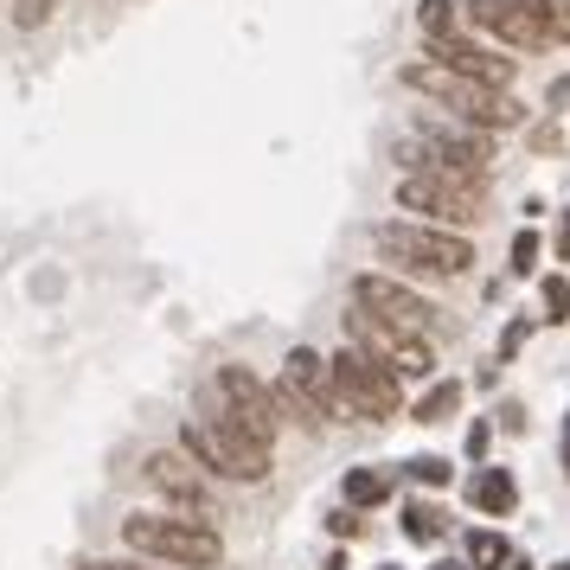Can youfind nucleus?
Listing matches in <instances>:
<instances>
[{
  "mask_svg": "<svg viewBox=\"0 0 570 570\" xmlns=\"http://www.w3.org/2000/svg\"><path fill=\"white\" fill-rule=\"evenodd\" d=\"M416 32H423L430 46L455 39V32H462V0H423V7H416Z\"/></svg>",
  "mask_w": 570,
  "mask_h": 570,
  "instance_id": "obj_17",
  "label": "nucleus"
},
{
  "mask_svg": "<svg viewBox=\"0 0 570 570\" xmlns=\"http://www.w3.org/2000/svg\"><path fill=\"white\" fill-rule=\"evenodd\" d=\"M321 570H353V564H346V551H334V558H327Z\"/></svg>",
  "mask_w": 570,
  "mask_h": 570,
  "instance_id": "obj_30",
  "label": "nucleus"
},
{
  "mask_svg": "<svg viewBox=\"0 0 570 570\" xmlns=\"http://www.w3.org/2000/svg\"><path fill=\"white\" fill-rule=\"evenodd\" d=\"M276 411L283 423H302V430H327L340 411V391H334V372L314 346H295L283 360V385H276Z\"/></svg>",
  "mask_w": 570,
  "mask_h": 570,
  "instance_id": "obj_8",
  "label": "nucleus"
},
{
  "mask_svg": "<svg viewBox=\"0 0 570 570\" xmlns=\"http://www.w3.org/2000/svg\"><path fill=\"white\" fill-rule=\"evenodd\" d=\"M122 544L148 564H174V570H218L225 564V539L218 525L186 513H129L122 519Z\"/></svg>",
  "mask_w": 570,
  "mask_h": 570,
  "instance_id": "obj_2",
  "label": "nucleus"
},
{
  "mask_svg": "<svg viewBox=\"0 0 570 570\" xmlns=\"http://www.w3.org/2000/svg\"><path fill=\"white\" fill-rule=\"evenodd\" d=\"M78 570H141V564H122V558H83Z\"/></svg>",
  "mask_w": 570,
  "mask_h": 570,
  "instance_id": "obj_29",
  "label": "nucleus"
},
{
  "mask_svg": "<svg viewBox=\"0 0 570 570\" xmlns=\"http://www.w3.org/2000/svg\"><path fill=\"white\" fill-rule=\"evenodd\" d=\"M180 455L193 468L218 474V481H244V488L269 481V468H276L263 442L237 436L232 423H218V416H186V423H180Z\"/></svg>",
  "mask_w": 570,
  "mask_h": 570,
  "instance_id": "obj_5",
  "label": "nucleus"
},
{
  "mask_svg": "<svg viewBox=\"0 0 570 570\" xmlns=\"http://www.w3.org/2000/svg\"><path fill=\"white\" fill-rule=\"evenodd\" d=\"M507 570H532V564H519V558H513V564H507Z\"/></svg>",
  "mask_w": 570,
  "mask_h": 570,
  "instance_id": "obj_34",
  "label": "nucleus"
},
{
  "mask_svg": "<svg viewBox=\"0 0 570 570\" xmlns=\"http://www.w3.org/2000/svg\"><path fill=\"white\" fill-rule=\"evenodd\" d=\"M430 58H436L442 71H455V78H468V83H488V90H507L513 83V58H500V52H488V46H474V39H442V46H430Z\"/></svg>",
  "mask_w": 570,
  "mask_h": 570,
  "instance_id": "obj_13",
  "label": "nucleus"
},
{
  "mask_svg": "<svg viewBox=\"0 0 570 570\" xmlns=\"http://www.w3.org/2000/svg\"><path fill=\"white\" fill-rule=\"evenodd\" d=\"M13 20H20V27H46V20H52V0H20Z\"/></svg>",
  "mask_w": 570,
  "mask_h": 570,
  "instance_id": "obj_25",
  "label": "nucleus"
},
{
  "mask_svg": "<svg viewBox=\"0 0 570 570\" xmlns=\"http://www.w3.org/2000/svg\"><path fill=\"white\" fill-rule=\"evenodd\" d=\"M564 474H570V423H564Z\"/></svg>",
  "mask_w": 570,
  "mask_h": 570,
  "instance_id": "obj_32",
  "label": "nucleus"
},
{
  "mask_svg": "<svg viewBox=\"0 0 570 570\" xmlns=\"http://www.w3.org/2000/svg\"><path fill=\"white\" fill-rule=\"evenodd\" d=\"M404 474H411V481H423V488H449V474H455V468H449V455H411V462H404Z\"/></svg>",
  "mask_w": 570,
  "mask_h": 570,
  "instance_id": "obj_22",
  "label": "nucleus"
},
{
  "mask_svg": "<svg viewBox=\"0 0 570 570\" xmlns=\"http://www.w3.org/2000/svg\"><path fill=\"white\" fill-rule=\"evenodd\" d=\"M212 416H218V423H232L237 436L263 442V449H276V436H283L276 391L263 385L250 365H218V372H212Z\"/></svg>",
  "mask_w": 570,
  "mask_h": 570,
  "instance_id": "obj_6",
  "label": "nucleus"
},
{
  "mask_svg": "<svg viewBox=\"0 0 570 570\" xmlns=\"http://www.w3.org/2000/svg\"><path fill=\"white\" fill-rule=\"evenodd\" d=\"M404 532H411L416 544H436L442 532H449V513H442L436 500H411V507H404Z\"/></svg>",
  "mask_w": 570,
  "mask_h": 570,
  "instance_id": "obj_19",
  "label": "nucleus"
},
{
  "mask_svg": "<svg viewBox=\"0 0 570 570\" xmlns=\"http://www.w3.org/2000/svg\"><path fill=\"white\" fill-rule=\"evenodd\" d=\"M353 308L372 314V321H385V327H397V334H416V340H430V327H436V308L404 276H391V269L353 276Z\"/></svg>",
  "mask_w": 570,
  "mask_h": 570,
  "instance_id": "obj_10",
  "label": "nucleus"
},
{
  "mask_svg": "<svg viewBox=\"0 0 570 570\" xmlns=\"http://www.w3.org/2000/svg\"><path fill=\"white\" fill-rule=\"evenodd\" d=\"M391 493H397V474L391 468H346V481H340V500L346 507H385Z\"/></svg>",
  "mask_w": 570,
  "mask_h": 570,
  "instance_id": "obj_16",
  "label": "nucleus"
},
{
  "mask_svg": "<svg viewBox=\"0 0 570 570\" xmlns=\"http://www.w3.org/2000/svg\"><path fill=\"white\" fill-rule=\"evenodd\" d=\"M462 20H474V27L488 32V39H500V46H519V52H544L551 39H544L525 13H519L513 0H468Z\"/></svg>",
  "mask_w": 570,
  "mask_h": 570,
  "instance_id": "obj_14",
  "label": "nucleus"
},
{
  "mask_svg": "<svg viewBox=\"0 0 570 570\" xmlns=\"http://www.w3.org/2000/svg\"><path fill=\"white\" fill-rule=\"evenodd\" d=\"M525 334H532V321H513V327H507V340H500V360H513L519 346H525Z\"/></svg>",
  "mask_w": 570,
  "mask_h": 570,
  "instance_id": "obj_26",
  "label": "nucleus"
},
{
  "mask_svg": "<svg viewBox=\"0 0 570 570\" xmlns=\"http://www.w3.org/2000/svg\"><path fill=\"white\" fill-rule=\"evenodd\" d=\"M558 263H570V212H558Z\"/></svg>",
  "mask_w": 570,
  "mask_h": 570,
  "instance_id": "obj_28",
  "label": "nucleus"
},
{
  "mask_svg": "<svg viewBox=\"0 0 570 570\" xmlns=\"http://www.w3.org/2000/svg\"><path fill=\"white\" fill-rule=\"evenodd\" d=\"M148 488L186 519H206V525L218 519V493H212L206 468H193L180 449H155V455H148Z\"/></svg>",
  "mask_w": 570,
  "mask_h": 570,
  "instance_id": "obj_12",
  "label": "nucleus"
},
{
  "mask_svg": "<svg viewBox=\"0 0 570 570\" xmlns=\"http://www.w3.org/2000/svg\"><path fill=\"white\" fill-rule=\"evenodd\" d=\"M327 372H334V391H340V411H346V416L391 423V416L404 411V385L391 379L385 365L365 360L360 346H340L334 360H327Z\"/></svg>",
  "mask_w": 570,
  "mask_h": 570,
  "instance_id": "obj_9",
  "label": "nucleus"
},
{
  "mask_svg": "<svg viewBox=\"0 0 570 570\" xmlns=\"http://www.w3.org/2000/svg\"><path fill=\"white\" fill-rule=\"evenodd\" d=\"M372 250L391 263V276H430V283H455L474 263V244L462 232H436V225H416V218L372 225Z\"/></svg>",
  "mask_w": 570,
  "mask_h": 570,
  "instance_id": "obj_1",
  "label": "nucleus"
},
{
  "mask_svg": "<svg viewBox=\"0 0 570 570\" xmlns=\"http://www.w3.org/2000/svg\"><path fill=\"white\" fill-rule=\"evenodd\" d=\"M513 7L544 32V39H551V46H558V39H570V32H564V7H558V0H513Z\"/></svg>",
  "mask_w": 570,
  "mask_h": 570,
  "instance_id": "obj_21",
  "label": "nucleus"
},
{
  "mask_svg": "<svg viewBox=\"0 0 570 570\" xmlns=\"http://www.w3.org/2000/svg\"><path fill=\"white\" fill-rule=\"evenodd\" d=\"M558 7H564V32H570V0H558Z\"/></svg>",
  "mask_w": 570,
  "mask_h": 570,
  "instance_id": "obj_33",
  "label": "nucleus"
},
{
  "mask_svg": "<svg viewBox=\"0 0 570 570\" xmlns=\"http://www.w3.org/2000/svg\"><path fill=\"white\" fill-rule=\"evenodd\" d=\"M397 167H404V174H436V180L488 186L493 148H488V135H462V129H442V122H423L411 141H397Z\"/></svg>",
  "mask_w": 570,
  "mask_h": 570,
  "instance_id": "obj_4",
  "label": "nucleus"
},
{
  "mask_svg": "<svg viewBox=\"0 0 570 570\" xmlns=\"http://www.w3.org/2000/svg\"><path fill=\"white\" fill-rule=\"evenodd\" d=\"M488 436H493L488 423H474V430H468V455H474V462H481V455H488Z\"/></svg>",
  "mask_w": 570,
  "mask_h": 570,
  "instance_id": "obj_27",
  "label": "nucleus"
},
{
  "mask_svg": "<svg viewBox=\"0 0 570 570\" xmlns=\"http://www.w3.org/2000/svg\"><path fill=\"white\" fill-rule=\"evenodd\" d=\"M404 90H416V97L442 104L449 116H455V122H468L474 135L519 129V122H525V109H519L507 90H488V83L455 78V71H442L436 58H411V65H404Z\"/></svg>",
  "mask_w": 570,
  "mask_h": 570,
  "instance_id": "obj_3",
  "label": "nucleus"
},
{
  "mask_svg": "<svg viewBox=\"0 0 570 570\" xmlns=\"http://www.w3.org/2000/svg\"><path fill=\"white\" fill-rule=\"evenodd\" d=\"M346 334H353V346H360L372 365H385L397 385H404V379H430V372H436L430 340L397 334V327H385V321H372V314H360V308L346 314Z\"/></svg>",
  "mask_w": 570,
  "mask_h": 570,
  "instance_id": "obj_11",
  "label": "nucleus"
},
{
  "mask_svg": "<svg viewBox=\"0 0 570 570\" xmlns=\"http://www.w3.org/2000/svg\"><path fill=\"white\" fill-rule=\"evenodd\" d=\"M544 314H551V321H570V283H564V276H551V283H544Z\"/></svg>",
  "mask_w": 570,
  "mask_h": 570,
  "instance_id": "obj_24",
  "label": "nucleus"
},
{
  "mask_svg": "<svg viewBox=\"0 0 570 570\" xmlns=\"http://www.w3.org/2000/svg\"><path fill=\"white\" fill-rule=\"evenodd\" d=\"M551 570H570V564H551Z\"/></svg>",
  "mask_w": 570,
  "mask_h": 570,
  "instance_id": "obj_35",
  "label": "nucleus"
},
{
  "mask_svg": "<svg viewBox=\"0 0 570 570\" xmlns=\"http://www.w3.org/2000/svg\"><path fill=\"white\" fill-rule=\"evenodd\" d=\"M468 570H507L513 564V544H507V532H468V558H462Z\"/></svg>",
  "mask_w": 570,
  "mask_h": 570,
  "instance_id": "obj_18",
  "label": "nucleus"
},
{
  "mask_svg": "<svg viewBox=\"0 0 570 570\" xmlns=\"http://www.w3.org/2000/svg\"><path fill=\"white\" fill-rule=\"evenodd\" d=\"M430 570H468V564H455V558H442V564H430Z\"/></svg>",
  "mask_w": 570,
  "mask_h": 570,
  "instance_id": "obj_31",
  "label": "nucleus"
},
{
  "mask_svg": "<svg viewBox=\"0 0 570 570\" xmlns=\"http://www.w3.org/2000/svg\"><path fill=\"white\" fill-rule=\"evenodd\" d=\"M455 404H462V385H455V379H449V385H430L423 391V404H416V423H449V416H455Z\"/></svg>",
  "mask_w": 570,
  "mask_h": 570,
  "instance_id": "obj_20",
  "label": "nucleus"
},
{
  "mask_svg": "<svg viewBox=\"0 0 570 570\" xmlns=\"http://www.w3.org/2000/svg\"><path fill=\"white\" fill-rule=\"evenodd\" d=\"M539 269V232H519L513 237V276H532Z\"/></svg>",
  "mask_w": 570,
  "mask_h": 570,
  "instance_id": "obj_23",
  "label": "nucleus"
},
{
  "mask_svg": "<svg viewBox=\"0 0 570 570\" xmlns=\"http://www.w3.org/2000/svg\"><path fill=\"white\" fill-rule=\"evenodd\" d=\"M468 507L488 513V519H507L519 507V481L507 468H474V474H468Z\"/></svg>",
  "mask_w": 570,
  "mask_h": 570,
  "instance_id": "obj_15",
  "label": "nucleus"
},
{
  "mask_svg": "<svg viewBox=\"0 0 570 570\" xmlns=\"http://www.w3.org/2000/svg\"><path fill=\"white\" fill-rule=\"evenodd\" d=\"M397 206L416 212V225H436V232H474V225L488 218V186L436 180V174H404V180H397Z\"/></svg>",
  "mask_w": 570,
  "mask_h": 570,
  "instance_id": "obj_7",
  "label": "nucleus"
}]
</instances>
